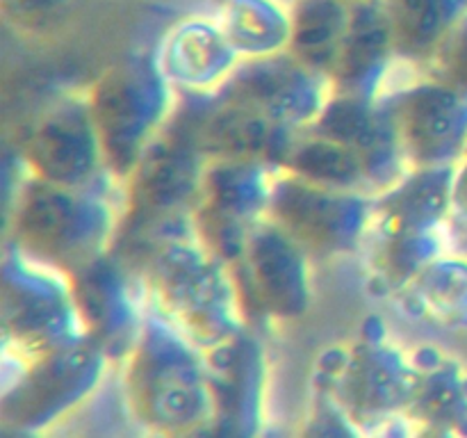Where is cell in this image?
I'll list each match as a JSON object with an SVG mask.
<instances>
[{
  "label": "cell",
  "mask_w": 467,
  "mask_h": 438,
  "mask_svg": "<svg viewBox=\"0 0 467 438\" xmlns=\"http://www.w3.org/2000/svg\"><path fill=\"white\" fill-rule=\"evenodd\" d=\"M146 308L203 351L249 328L235 276L194 233L155 242L130 265Z\"/></svg>",
  "instance_id": "6da1fadb"
},
{
  "label": "cell",
  "mask_w": 467,
  "mask_h": 438,
  "mask_svg": "<svg viewBox=\"0 0 467 438\" xmlns=\"http://www.w3.org/2000/svg\"><path fill=\"white\" fill-rule=\"evenodd\" d=\"M123 402L144 432L210 433L214 418L205 351L146 308L135 345L121 363Z\"/></svg>",
  "instance_id": "7a4b0ae2"
},
{
  "label": "cell",
  "mask_w": 467,
  "mask_h": 438,
  "mask_svg": "<svg viewBox=\"0 0 467 438\" xmlns=\"http://www.w3.org/2000/svg\"><path fill=\"white\" fill-rule=\"evenodd\" d=\"M208 155L196 140L194 119L173 110L121 185V222L112 251L128 265L155 242L192 233V210L199 199Z\"/></svg>",
  "instance_id": "3957f363"
},
{
  "label": "cell",
  "mask_w": 467,
  "mask_h": 438,
  "mask_svg": "<svg viewBox=\"0 0 467 438\" xmlns=\"http://www.w3.org/2000/svg\"><path fill=\"white\" fill-rule=\"evenodd\" d=\"M119 222L121 205L105 190L55 185L27 173L12 203L7 245L68 276L112 249Z\"/></svg>",
  "instance_id": "277c9868"
},
{
  "label": "cell",
  "mask_w": 467,
  "mask_h": 438,
  "mask_svg": "<svg viewBox=\"0 0 467 438\" xmlns=\"http://www.w3.org/2000/svg\"><path fill=\"white\" fill-rule=\"evenodd\" d=\"M313 391L327 392L363 433L386 432L404 418L413 391V365L409 349L388 338L377 318L363 322L349 342L319 354L313 368Z\"/></svg>",
  "instance_id": "5b68a950"
},
{
  "label": "cell",
  "mask_w": 467,
  "mask_h": 438,
  "mask_svg": "<svg viewBox=\"0 0 467 438\" xmlns=\"http://www.w3.org/2000/svg\"><path fill=\"white\" fill-rule=\"evenodd\" d=\"M176 94L155 53H132L109 64L87 89L108 172L123 185L176 110Z\"/></svg>",
  "instance_id": "8992f818"
},
{
  "label": "cell",
  "mask_w": 467,
  "mask_h": 438,
  "mask_svg": "<svg viewBox=\"0 0 467 438\" xmlns=\"http://www.w3.org/2000/svg\"><path fill=\"white\" fill-rule=\"evenodd\" d=\"M109 365L103 347L85 333L18 365L0 392V424L26 436L46 432L94 397Z\"/></svg>",
  "instance_id": "52a82bcc"
},
{
  "label": "cell",
  "mask_w": 467,
  "mask_h": 438,
  "mask_svg": "<svg viewBox=\"0 0 467 438\" xmlns=\"http://www.w3.org/2000/svg\"><path fill=\"white\" fill-rule=\"evenodd\" d=\"M0 327L5 359L16 368L82 336L67 274L5 246Z\"/></svg>",
  "instance_id": "ba28073f"
},
{
  "label": "cell",
  "mask_w": 467,
  "mask_h": 438,
  "mask_svg": "<svg viewBox=\"0 0 467 438\" xmlns=\"http://www.w3.org/2000/svg\"><path fill=\"white\" fill-rule=\"evenodd\" d=\"M267 217L310 256L340 258L356 254L368 242L374 224V196L276 172Z\"/></svg>",
  "instance_id": "9c48e42d"
},
{
  "label": "cell",
  "mask_w": 467,
  "mask_h": 438,
  "mask_svg": "<svg viewBox=\"0 0 467 438\" xmlns=\"http://www.w3.org/2000/svg\"><path fill=\"white\" fill-rule=\"evenodd\" d=\"M310 258L313 256L269 217L251 231L240 258L231 265L251 327L296 322L308 313L313 304Z\"/></svg>",
  "instance_id": "30bf717a"
},
{
  "label": "cell",
  "mask_w": 467,
  "mask_h": 438,
  "mask_svg": "<svg viewBox=\"0 0 467 438\" xmlns=\"http://www.w3.org/2000/svg\"><path fill=\"white\" fill-rule=\"evenodd\" d=\"M21 160L30 176L55 185L105 190L103 181L117 182L105 164L87 91L59 96L36 114L21 140Z\"/></svg>",
  "instance_id": "8fae6325"
},
{
  "label": "cell",
  "mask_w": 467,
  "mask_h": 438,
  "mask_svg": "<svg viewBox=\"0 0 467 438\" xmlns=\"http://www.w3.org/2000/svg\"><path fill=\"white\" fill-rule=\"evenodd\" d=\"M276 169L254 160L208 158L199 199L192 210V233L231 267L251 231L267 217Z\"/></svg>",
  "instance_id": "7c38bea8"
},
{
  "label": "cell",
  "mask_w": 467,
  "mask_h": 438,
  "mask_svg": "<svg viewBox=\"0 0 467 438\" xmlns=\"http://www.w3.org/2000/svg\"><path fill=\"white\" fill-rule=\"evenodd\" d=\"M410 167L456 164L467 149V96L424 73L422 80L383 91Z\"/></svg>",
  "instance_id": "4fadbf2b"
},
{
  "label": "cell",
  "mask_w": 467,
  "mask_h": 438,
  "mask_svg": "<svg viewBox=\"0 0 467 438\" xmlns=\"http://www.w3.org/2000/svg\"><path fill=\"white\" fill-rule=\"evenodd\" d=\"M68 283L82 333L103 347L112 365H121L146 318V299L137 272L109 249L68 274Z\"/></svg>",
  "instance_id": "5bb4252c"
},
{
  "label": "cell",
  "mask_w": 467,
  "mask_h": 438,
  "mask_svg": "<svg viewBox=\"0 0 467 438\" xmlns=\"http://www.w3.org/2000/svg\"><path fill=\"white\" fill-rule=\"evenodd\" d=\"M331 87L290 50L267 57L242 59L214 96L255 110L274 121L301 130L322 112Z\"/></svg>",
  "instance_id": "9a60e30c"
},
{
  "label": "cell",
  "mask_w": 467,
  "mask_h": 438,
  "mask_svg": "<svg viewBox=\"0 0 467 438\" xmlns=\"http://www.w3.org/2000/svg\"><path fill=\"white\" fill-rule=\"evenodd\" d=\"M214 418L210 433L254 436L265 422L267 359L254 327L205 351Z\"/></svg>",
  "instance_id": "2e32d148"
},
{
  "label": "cell",
  "mask_w": 467,
  "mask_h": 438,
  "mask_svg": "<svg viewBox=\"0 0 467 438\" xmlns=\"http://www.w3.org/2000/svg\"><path fill=\"white\" fill-rule=\"evenodd\" d=\"M310 128L342 141L358 155L368 172L374 196L388 190L409 172L410 164L401 149L390 114L379 99L331 91Z\"/></svg>",
  "instance_id": "e0dca14e"
},
{
  "label": "cell",
  "mask_w": 467,
  "mask_h": 438,
  "mask_svg": "<svg viewBox=\"0 0 467 438\" xmlns=\"http://www.w3.org/2000/svg\"><path fill=\"white\" fill-rule=\"evenodd\" d=\"M194 119L196 140L208 158H237L281 169L287 149L299 130L244 105L219 96L182 94ZM304 130V128H301Z\"/></svg>",
  "instance_id": "ac0fdd59"
},
{
  "label": "cell",
  "mask_w": 467,
  "mask_h": 438,
  "mask_svg": "<svg viewBox=\"0 0 467 438\" xmlns=\"http://www.w3.org/2000/svg\"><path fill=\"white\" fill-rule=\"evenodd\" d=\"M155 62L178 94H217L242 57L219 18L187 16L169 27L155 48Z\"/></svg>",
  "instance_id": "d6986e66"
},
{
  "label": "cell",
  "mask_w": 467,
  "mask_h": 438,
  "mask_svg": "<svg viewBox=\"0 0 467 438\" xmlns=\"http://www.w3.org/2000/svg\"><path fill=\"white\" fill-rule=\"evenodd\" d=\"M409 356L413 391L404 420L410 432L467 438V365L431 342L415 345Z\"/></svg>",
  "instance_id": "ffe728a7"
},
{
  "label": "cell",
  "mask_w": 467,
  "mask_h": 438,
  "mask_svg": "<svg viewBox=\"0 0 467 438\" xmlns=\"http://www.w3.org/2000/svg\"><path fill=\"white\" fill-rule=\"evenodd\" d=\"M397 59L395 36L383 0L351 5V21L328 87L336 94L381 99Z\"/></svg>",
  "instance_id": "44dd1931"
},
{
  "label": "cell",
  "mask_w": 467,
  "mask_h": 438,
  "mask_svg": "<svg viewBox=\"0 0 467 438\" xmlns=\"http://www.w3.org/2000/svg\"><path fill=\"white\" fill-rule=\"evenodd\" d=\"M456 164L409 167L374 196L372 231H438L454 214L451 182Z\"/></svg>",
  "instance_id": "7402d4cb"
},
{
  "label": "cell",
  "mask_w": 467,
  "mask_h": 438,
  "mask_svg": "<svg viewBox=\"0 0 467 438\" xmlns=\"http://www.w3.org/2000/svg\"><path fill=\"white\" fill-rule=\"evenodd\" d=\"M400 62L427 68L454 27L467 16V0H383Z\"/></svg>",
  "instance_id": "603a6c76"
},
{
  "label": "cell",
  "mask_w": 467,
  "mask_h": 438,
  "mask_svg": "<svg viewBox=\"0 0 467 438\" xmlns=\"http://www.w3.org/2000/svg\"><path fill=\"white\" fill-rule=\"evenodd\" d=\"M397 297L413 318L424 319L445 331H465L467 256L445 251Z\"/></svg>",
  "instance_id": "cb8c5ba5"
},
{
  "label": "cell",
  "mask_w": 467,
  "mask_h": 438,
  "mask_svg": "<svg viewBox=\"0 0 467 438\" xmlns=\"http://www.w3.org/2000/svg\"><path fill=\"white\" fill-rule=\"evenodd\" d=\"M351 0H295L290 5V50L328 80L351 21Z\"/></svg>",
  "instance_id": "d4e9b609"
},
{
  "label": "cell",
  "mask_w": 467,
  "mask_h": 438,
  "mask_svg": "<svg viewBox=\"0 0 467 438\" xmlns=\"http://www.w3.org/2000/svg\"><path fill=\"white\" fill-rule=\"evenodd\" d=\"M278 172L295 173L319 185L368 192L374 196L368 172L358 155L347 144L322 135L315 128H304L296 132Z\"/></svg>",
  "instance_id": "484cf974"
},
{
  "label": "cell",
  "mask_w": 467,
  "mask_h": 438,
  "mask_svg": "<svg viewBox=\"0 0 467 438\" xmlns=\"http://www.w3.org/2000/svg\"><path fill=\"white\" fill-rule=\"evenodd\" d=\"M217 18L242 59L267 57L290 46V7L278 0H222Z\"/></svg>",
  "instance_id": "4316f807"
},
{
  "label": "cell",
  "mask_w": 467,
  "mask_h": 438,
  "mask_svg": "<svg viewBox=\"0 0 467 438\" xmlns=\"http://www.w3.org/2000/svg\"><path fill=\"white\" fill-rule=\"evenodd\" d=\"M369 269L386 295H400L427 265L445 254L442 228L438 231H372Z\"/></svg>",
  "instance_id": "83f0119b"
},
{
  "label": "cell",
  "mask_w": 467,
  "mask_h": 438,
  "mask_svg": "<svg viewBox=\"0 0 467 438\" xmlns=\"http://www.w3.org/2000/svg\"><path fill=\"white\" fill-rule=\"evenodd\" d=\"M76 0H0L9 26L30 36H50L71 18Z\"/></svg>",
  "instance_id": "f1b7e54d"
},
{
  "label": "cell",
  "mask_w": 467,
  "mask_h": 438,
  "mask_svg": "<svg viewBox=\"0 0 467 438\" xmlns=\"http://www.w3.org/2000/svg\"><path fill=\"white\" fill-rule=\"evenodd\" d=\"M424 73L447 82L467 96V16L447 36Z\"/></svg>",
  "instance_id": "f546056e"
},
{
  "label": "cell",
  "mask_w": 467,
  "mask_h": 438,
  "mask_svg": "<svg viewBox=\"0 0 467 438\" xmlns=\"http://www.w3.org/2000/svg\"><path fill=\"white\" fill-rule=\"evenodd\" d=\"M301 433H319V436H360L358 429L351 424L345 411L327 392H315V402L310 406V415Z\"/></svg>",
  "instance_id": "4dcf8cb0"
},
{
  "label": "cell",
  "mask_w": 467,
  "mask_h": 438,
  "mask_svg": "<svg viewBox=\"0 0 467 438\" xmlns=\"http://www.w3.org/2000/svg\"><path fill=\"white\" fill-rule=\"evenodd\" d=\"M451 219H459L467 226V155L456 162L454 182H451Z\"/></svg>",
  "instance_id": "1f68e13d"
},
{
  "label": "cell",
  "mask_w": 467,
  "mask_h": 438,
  "mask_svg": "<svg viewBox=\"0 0 467 438\" xmlns=\"http://www.w3.org/2000/svg\"><path fill=\"white\" fill-rule=\"evenodd\" d=\"M351 3H360V0H351Z\"/></svg>",
  "instance_id": "d6a6232c"
},
{
  "label": "cell",
  "mask_w": 467,
  "mask_h": 438,
  "mask_svg": "<svg viewBox=\"0 0 467 438\" xmlns=\"http://www.w3.org/2000/svg\"><path fill=\"white\" fill-rule=\"evenodd\" d=\"M217 3H222V0H217Z\"/></svg>",
  "instance_id": "836d02e7"
},
{
  "label": "cell",
  "mask_w": 467,
  "mask_h": 438,
  "mask_svg": "<svg viewBox=\"0 0 467 438\" xmlns=\"http://www.w3.org/2000/svg\"><path fill=\"white\" fill-rule=\"evenodd\" d=\"M465 155H467V149H465Z\"/></svg>",
  "instance_id": "e575fe53"
}]
</instances>
